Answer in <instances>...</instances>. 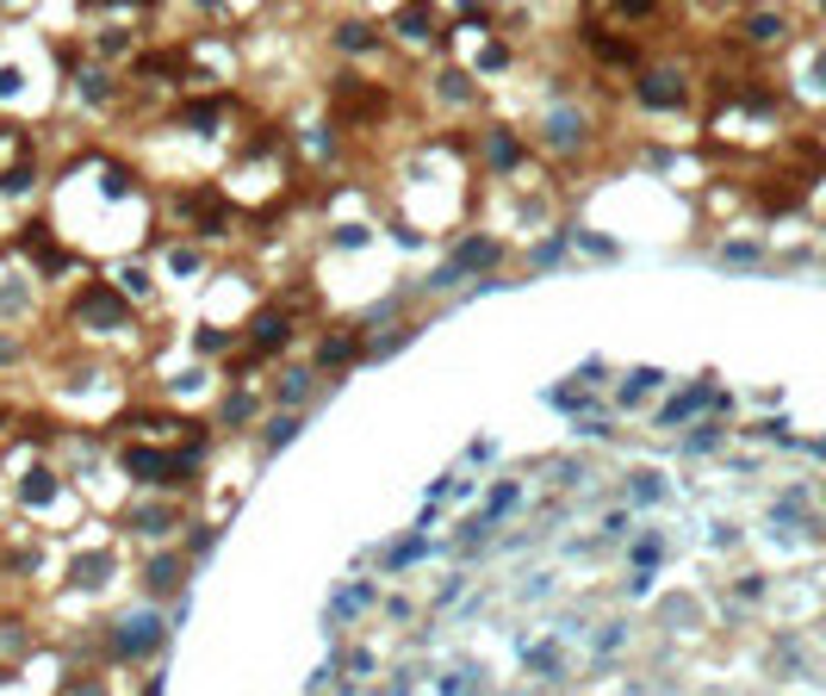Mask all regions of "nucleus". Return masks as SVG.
Returning a JSON list of instances; mask_svg holds the SVG:
<instances>
[{
  "label": "nucleus",
  "mask_w": 826,
  "mask_h": 696,
  "mask_svg": "<svg viewBox=\"0 0 826 696\" xmlns=\"http://www.w3.org/2000/svg\"><path fill=\"white\" fill-rule=\"evenodd\" d=\"M162 641V616L156 610H131L112 634V659H150V647Z\"/></svg>",
  "instance_id": "f257e3e1"
},
{
  "label": "nucleus",
  "mask_w": 826,
  "mask_h": 696,
  "mask_svg": "<svg viewBox=\"0 0 826 696\" xmlns=\"http://www.w3.org/2000/svg\"><path fill=\"white\" fill-rule=\"evenodd\" d=\"M628 566H665V535H634L628 541Z\"/></svg>",
  "instance_id": "f03ea898"
},
{
  "label": "nucleus",
  "mask_w": 826,
  "mask_h": 696,
  "mask_svg": "<svg viewBox=\"0 0 826 696\" xmlns=\"http://www.w3.org/2000/svg\"><path fill=\"white\" fill-rule=\"evenodd\" d=\"M69 696H112V690H106V684L94 678V684H75V690H69Z\"/></svg>",
  "instance_id": "7ed1b4c3"
},
{
  "label": "nucleus",
  "mask_w": 826,
  "mask_h": 696,
  "mask_svg": "<svg viewBox=\"0 0 826 696\" xmlns=\"http://www.w3.org/2000/svg\"><path fill=\"white\" fill-rule=\"evenodd\" d=\"M814 448V460H826V436H820V442H808Z\"/></svg>",
  "instance_id": "20e7f679"
}]
</instances>
